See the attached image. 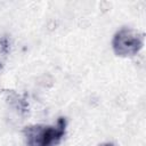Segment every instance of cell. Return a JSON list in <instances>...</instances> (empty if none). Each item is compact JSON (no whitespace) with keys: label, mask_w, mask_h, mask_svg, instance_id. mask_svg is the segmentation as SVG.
Masks as SVG:
<instances>
[{"label":"cell","mask_w":146,"mask_h":146,"mask_svg":"<svg viewBox=\"0 0 146 146\" xmlns=\"http://www.w3.org/2000/svg\"><path fill=\"white\" fill-rule=\"evenodd\" d=\"M64 125L33 127L26 130L30 146H54L63 136Z\"/></svg>","instance_id":"1"},{"label":"cell","mask_w":146,"mask_h":146,"mask_svg":"<svg viewBox=\"0 0 146 146\" xmlns=\"http://www.w3.org/2000/svg\"><path fill=\"white\" fill-rule=\"evenodd\" d=\"M114 49L119 55H133L141 47V38L133 30H121L114 38Z\"/></svg>","instance_id":"2"},{"label":"cell","mask_w":146,"mask_h":146,"mask_svg":"<svg viewBox=\"0 0 146 146\" xmlns=\"http://www.w3.org/2000/svg\"><path fill=\"white\" fill-rule=\"evenodd\" d=\"M99 146H114V145L111 144V143H105V144H102V145H99Z\"/></svg>","instance_id":"3"}]
</instances>
